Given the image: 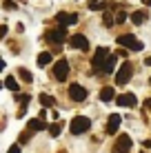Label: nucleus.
<instances>
[{
	"label": "nucleus",
	"mask_w": 151,
	"mask_h": 153,
	"mask_svg": "<svg viewBox=\"0 0 151 153\" xmlns=\"http://www.w3.org/2000/svg\"><path fill=\"white\" fill-rule=\"evenodd\" d=\"M118 45L124 47V49H131V51H140V49H144V45L140 40H136V36L133 33H122V36H118Z\"/></svg>",
	"instance_id": "nucleus-1"
},
{
	"label": "nucleus",
	"mask_w": 151,
	"mask_h": 153,
	"mask_svg": "<svg viewBox=\"0 0 151 153\" xmlns=\"http://www.w3.org/2000/svg\"><path fill=\"white\" fill-rule=\"evenodd\" d=\"M89 126H91L89 118H85V115H76V118L71 120V124H69V131L74 135H80V133H85V131H89Z\"/></svg>",
	"instance_id": "nucleus-2"
},
{
	"label": "nucleus",
	"mask_w": 151,
	"mask_h": 153,
	"mask_svg": "<svg viewBox=\"0 0 151 153\" xmlns=\"http://www.w3.org/2000/svg\"><path fill=\"white\" fill-rule=\"evenodd\" d=\"M131 76H133V65L131 62H124L120 67V71L116 73V84H127L131 80Z\"/></svg>",
	"instance_id": "nucleus-3"
},
{
	"label": "nucleus",
	"mask_w": 151,
	"mask_h": 153,
	"mask_svg": "<svg viewBox=\"0 0 151 153\" xmlns=\"http://www.w3.org/2000/svg\"><path fill=\"white\" fill-rule=\"evenodd\" d=\"M47 40L54 42V45H60V42H65V40H67V27H65V25H60V27L51 29L49 33H47Z\"/></svg>",
	"instance_id": "nucleus-4"
},
{
	"label": "nucleus",
	"mask_w": 151,
	"mask_h": 153,
	"mask_svg": "<svg viewBox=\"0 0 151 153\" xmlns=\"http://www.w3.org/2000/svg\"><path fill=\"white\" fill-rule=\"evenodd\" d=\"M54 76H56V80H60V82H65V80H67V76H69V62H67L65 58L56 62V67H54Z\"/></svg>",
	"instance_id": "nucleus-5"
},
{
	"label": "nucleus",
	"mask_w": 151,
	"mask_h": 153,
	"mask_svg": "<svg viewBox=\"0 0 151 153\" xmlns=\"http://www.w3.org/2000/svg\"><path fill=\"white\" fill-rule=\"evenodd\" d=\"M69 98L74 100V102H85L87 89L82 87V84H69Z\"/></svg>",
	"instance_id": "nucleus-6"
},
{
	"label": "nucleus",
	"mask_w": 151,
	"mask_h": 153,
	"mask_svg": "<svg viewBox=\"0 0 151 153\" xmlns=\"http://www.w3.org/2000/svg\"><path fill=\"white\" fill-rule=\"evenodd\" d=\"M129 149H131V138L127 133H120L116 146H113V153H129Z\"/></svg>",
	"instance_id": "nucleus-7"
},
{
	"label": "nucleus",
	"mask_w": 151,
	"mask_h": 153,
	"mask_svg": "<svg viewBox=\"0 0 151 153\" xmlns=\"http://www.w3.org/2000/svg\"><path fill=\"white\" fill-rule=\"evenodd\" d=\"M69 45L74 47V49H80V51H87V49H89V40H87L82 33H74V36L69 38Z\"/></svg>",
	"instance_id": "nucleus-8"
},
{
	"label": "nucleus",
	"mask_w": 151,
	"mask_h": 153,
	"mask_svg": "<svg viewBox=\"0 0 151 153\" xmlns=\"http://www.w3.org/2000/svg\"><path fill=\"white\" fill-rule=\"evenodd\" d=\"M107 56H109V49H107V47H100V49L96 51V56H93V60H91V65H93V69H96V71L102 69V62L107 60Z\"/></svg>",
	"instance_id": "nucleus-9"
},
{
	"label": "nucleus",
	"mask_w": 151,
	"mask_h": 153,
	"mask_svg": "<svg viewBox=\"0 0 151 153\" xmlns=\"http://www.w3.org/2000/svg\"><path fill=\"white\" fill-rule=\"evenodd\" d=\"M120 122H122L120 115H118V113H111V115H109V122H107V133H109V135H116L118 129H120Z\"/></svg>",
	"instance_id": "nucleus-10"
},
{
	"label": "nucleus",
	"mask_w": 151,
	"mask_h": 153,
	"mask_svg": "<svg viewBox=\"0 0 151 153\" xmlns=\"http://www.w3.org/2000/svg\"><path fill=\"white\" fill-rule=\"evenodd\" d=\"M116 104L118 107H136V96H133V93H124V96H118L116 98Z\"/></svg>",
	"instance_id": "nucleus-11"
},
{
	"label": "nucleus",
	"mask_w": 151,
	"mask_h": 153,
	"mask_svg": "<svg viewBox=\"0 0 151 153\" xmlns=\"http://www.w3.org/2000/svg\"><path fill=\"white\" fill-rule=\"evenodd\" d=\"M27 129L29 131H45L47 129V122L42 118H33V120H29V122H27Z\"/></svg>",
	"instance_id": "nucleus-12"
},
{
	"label": "nucleus",
	"mask_w": 151,
	"mask_h": 153,
	"mask_svg": "<svg viewBox=\"0 0 151 153\" xmlns=\"http://www.w3.org/2000/svg\"><path fill=\"white\" fill-rule=\"evenodd\" d=\"M58 22L65 25V27H69V25H76L78 22V16L76 13H58Z\"/></svg>",
	"instance_id": "nucleus-13"
},
{
	"label": "nucleus",
	"mask_w": 151,
	"mask_h": 153,
	"mask_svg": "<svg viewBox=\"0 0 151 153\" xmlns=\"http://www.w3.org/2000/svg\"><path fill=\"white\" fill-rule=\"evenodd\" d=\"M113 69H116V56L109 53L107 60L102 62V71H105V73H113Z\"/></svg>",
	"instance_id": "nucleus-14"
},
{
	"label": "nucleus",
	"mask_w": 151,
	"mask_h": 153,
	"mask_svg": "<svg viewBox=\"0 0 151 153\" xmlns=\"http://www.w3.org/2000/svg\"><path fill=\"white\" fill-rule=\"evenodd\" d=\"M116 98V91H113V87H105L100 91V100L102 102H111V100Z\"/></svg>",
	"instance_id": "nucleus-15"
},
{
	"label": "nucleus",
	"mask_w": 151,
	"mask_h": 153,
	"mask_svg": "<svg viewBox=\"0 0 151 153\" xmlns=\"http://www.w3.org/2000/svg\"><path fill=\"white\" fill-rule=\"evenodd\" d=\"M131 20H133V25H142L144 20H147V11H136V13H131Z\"/></svg>",
	"instance_id": "nucleus-16"
},
{
	"label": "nucleus",
	"mask_w": 151,
	"mask_h": 153,
	"mask_svg": "<svg viewBox=\"0 0 151 153\" xmlns=\"http://www.w3.org/2000/svg\"><path fill=\"white\" fill-rule=\"evenodd\" d=\"M51 60H54V58H51V53H49V51H42V53L38 56V67H47Z\"/></svg>",
	"instance_id": "nucleus-17"
},
{
	"label": "nucleus",
	"mask_w": 151,
	"mask_h": 153,
	"mask_svg": "<svg viewBox=\"0 0 151 153\" xmlns=\"http://www.w3.org/2000/svg\"><path fill=\"white\" fill-rule=\"evenodd\" d=\"M89 9L91 11H102L105 9V0H89Z\"/></svg>",
	"instance_id": "nucleus-18"
},
{
	"label": "nucleus",
	"mask_w": 151,
	"mask_h": 153,
	"mask_svg": "<svg viewBox=\"0 0 151 153\" xmlns=\"http://www.w3.org/2000/svg\"><path fill=\"white\" fill-rule=\"evenodd\" d=\"M4 87H7V89H11V91H18V89H20V84L16 82V78H13V76H9L7 80H4Z\"/></svg>",
	"instance_id": "nucleus-19"
},
{
	"label": "nucleus",
	"mask_w": 151,
	"mask_h": 153,
	"mask_svg": "<svg viewBox=\"0 0 151 153\" xmlns=\"http://www.w3.org/2000/svg\"><path fill=\"white\" fill-rule=\"evenodd\" d=\"M54 102H56V100L51 98V96H47V93H40V104H42V107H54Z\"/></svg>",
	"instance_id": "nucleus-20"
},
{
	"label": "nucleus",
	"mask_w": 151,
	"mask_h": 153,
	"mask_svg": "<svg viewBox=\"0 0 151 153\" xmlns=\"http://www.w3.org/2000/svg\"><path fill=\"white\" fill-rule=\"evenodd\" d=\"M60 131H62V124H60V122H54V124L49 126V133H51V138H58V135H60Z\"/></svg>",
	"instance_id": "nucleus-21"
},
{
	"label": "nucleus",
	"mask_w": 151,
	"mask_h": 153,
	"mask_svg": "<svg viewBox=\"0 0 151 153\" xmlns=\"http://www.w3.org/2000/svg\"><path fill=\"white\" fill-rule=\"evenodd\" d=\"M18 76L22 78L25 82H31V80H33V76H31V73H29L27 69H22V67H20V69H18Z\"/></svg>",
	"instance_id": "nucleus-22"
},
{
	"label": "nucleus",
	"mask_w": 151,
	"mask_h": 153,
	"mask_svg": "<svg viewBox=\"0 0 151 153\" xmlns=\"http://www.w3.org/2000/svg\"><path fill=\"white\" fill-rule=\"evenodd\" d=\"M124 20H127V13H124V11H118V13H116V22H118V25H122Z\"/></svg>",
	"instance_id": "nucleus-23"
},
{
	"label": "nucleus",
	"mask_w": 151,
	"mask_h": 153,
	"mask_svg": "<svg viewBox=\"0 0 151 153\" xmlns=\"http://www.w3.org/2000/svg\"><path fill=\"white\" fill-rule=\"evenodd\" d=\"M102 20H105L107 27H111V25H113V20H111V16H109V13H102Z\"/></svg>",
	"instance_id": "nucleus-24"
},
{
	"label": "nucleus",
	"mask_w": 151,
	"mask_h": 153,
	"mask_svg": "<svg viewBox=\"0 0 151 153\" xmlns=\"http://www.w3.org/2000/svg\"><path fill=\"white\" fill-rule=\"evenodd\" d=\"M16 7H18L16 2H11V0H4V9H9V11H11V9H16Z\"/></svg>",
	"instance_id": "nucleus-25"
},
{
	"label": "nucleus",
	"mask_w": 151,
	"mask_h": 153,
	"mask_svg": "<svg viewBox=\"0 0 151 153\" xmlns=\"http://www.w3.org/2000/svg\"><path fill=\"white\" fill-rule=\"evenodd\" d=\"M9 153H20V146H18V144H13V146H9Z\"/></svg>",
	"instance_id": "nucleus-26"
},
{
	"label": "nucleus",
	"mask_w": 151,
	"mask_h": 153,
	"mask_svg": "<svg viewBox=\"0 0 151 153\" xmlns=\"http://www.w3.org/2000/svg\"><path fill=\"white\" fill-rule=\"evenodd\" d=\"M4 36H7V27H4V25H0V38H4Z\"/></svg>",
	"instance_id": "nucleus-27"
},
{
	"label": "nucleus",
	"mask_w": 151,
	"mask_h": 153,
	"mask_svg": "<svg viewBox=\"0 0 151 153\" xmlns=\"http://www.w3.org/2000/svg\"><path fill=\"white\" fill-rule=\"evenodd\" d=\"M27 140H29V133H22V135H20V144H25Z\"/></svg>",
	"instance_id": "nucleus-28"
},
{
	"label": "nucleus",
	"mask_w": 151,
	"mask_h": 153,
	"mask_svg": "<svg viewBox=\"0 0 151 153\" xmlns=\"http://www.w3.org/2000/svg\"><path fill=\"white\" fill-rule=\"evenodd\" d=\"M144 107H147V109H149V111H151V98L147 100V102H144Z\"/></svg>",
	"instance_id": "nucleus-29"
},
{
	"label": "nucleus",
	"mask_w": 151,
	"mask_h": 153,
	"mask_svg": "<svg viewBox=\"0 0 151 153\" xmlns=\"http://www.w3.org/2000/svg\"><path fill=\"white\" fill-rule=\"evenodd\" d=\"M2 69H4V60L0 58V71H2Z\"/></svg>",
	"instance_id": "nucleus-30"
},
{
	"label": "nucleus",
	"mask_w": 151,
	"mask_h": 153,
	"mask_svg": "<svg viewBox=\"0 0 151 153\" xmlns=\"http://www.w3.org/2000/svg\"><path fill=\"white\" fill-rule=\"evenodd\" d=\"M144 2V7H151V0H142Z\"/></svg>",
	"instance_id": "nucleus-31"
},
{
	"label": "nucleus",
	"mask_w": 151,
	"mask_h": 153,
	"mask_svg": "<svg viewBox=\"0 0 151 153\" xmlns=\"http://www.w3.org/2000/svg\"><path fill=\"white\" fill-rule=\"evenodd\" d=\"M147 146H149V149H151V140H147Z\"/></svg>",
	"instance_id": "nucleus-32"
},
{
	"label": "nucleus",
	"mask_w": 151,
	"mask_h": 153,
	"mask_svg": "<svg viewBox=\"0 0 151 153\" xmlns=\"http://www.w3.org/2000/svg\"><path fill=\"white\" fill-rule=\"evenodd\" d=\"M0 87H2V82H0Z\"/></svg>",
	"instance_id": "nucleus-33"
},
{
	"label": "nucleus",
	"mask_w": 151,
	"mask_h": 153,
	"mask_svg": "<svg viewBox=\"0 0 151 153\" xmlns=\"http://www.w3.org/2000/svg\"><path fill=\"white\" fill-rule=\"evenodd\" d=\"M62 153H65V151H62Z\"/></svg>",
	"instance_id": "nucleus-34"
}]
</instances>
